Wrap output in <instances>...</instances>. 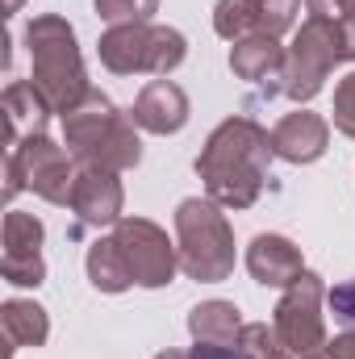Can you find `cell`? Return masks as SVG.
<instances>
[{
  "mask_svg": "<svg viewBox=\"0 0 355 359\" xmlns=\"http://www.w3.org/2000/svg\"><path fill=\"white\" fill-rule=\"evenodd\" d=\"M272 134L260 130L251 117H230L222 121L201 159H196V172L205 180L209 196L217 205H230V209H251L264 192V176H267V159H272Z\"/></svg>",
  "mask_w": 355,
  "mask_h": 359,
  "instance_id": "1",
  "label": "cell"
},
{
  "mask_svg": "<svg viewBox=\"0 0 355 359\" xmlns=\"http://www.w3.org/2000/svg\"><path fill=\"white\" fill-rule=\"evenodd\" d=\"M29 42V59H34V88L51 100L55 113H72L88 100V76H84V59L76 46V29L63 17H34L25 29Z\"/></svg>",
  "mask_w": 355,
  "mask_h": 359,
  "instance_id": "2",
  "label": "cell"
},
{
  "mask_svg": "<svg viewBox=\"0 0 355 359\" xmlns=\"http://www.w3.org/2000/svg\"><path fill=\"white\" fill-rule=\"evenodd\" d=\"M63 134L67 147L88 163V168H109V172H126L142 159V142L134 134V126L113 109L109 96L88 92V100L80 109H72L63 117Z\"/></svg>",
  "mask_w": 355,
  "mask_h": 359,
  "instance_id": "3",
  "label": "cell"
},
{
  "mask_svg": "<svg viewBox=\"0 0 355 359\" xmlns=\"http://www.w3.org/2000/svg\"><path fill=\"white\" fill-rule=\"evenodd\" d=\"M176 234H180V268L192 280L217 284L234 271V234L213 201L188 196L176 209Z\"/></svg>",
  "mask_w": 355,
  "mask_h": 359,
  "instance_id": "4",
  "label": "cell"
},
{
  "mask_svg": "<svg viewBox=\"0 0 355 359\" xmlns=\"http://www.w3.org/2000/svg\"><path fill=\"white\" fill-rule=\"evenodd\" d=\"M184 55H188L184 34L168 29V25L134 21V25H113L100 38V63L117 76H138V72L168 76L184 63Z\"/></svg>",
  "mask_w": 355,
  "mask_h": 359,
  "instance_id": "5",
  "label": "cell"
},
{
  "mask_svg": "<svg viewBox=\"0 0 355 359\" xmlns=\"http://www.w3.org/2000/svg\"><path fill=\"white\" fill-rule=\"evenodd\" d=\"M343 59H347L343 29L335 21H326V17H309L297 29L293 50L284 55V76H280L284 84H280V92L288 100H314L322 92V84H326V76L335 72V63H343Z\"/></svg>",
  "mask_w": 355,
  "mask_h": 359,
  "instance_id": "6",
  "label": "cell"
},
{
  "mask_svg": "<svg viewBox=\"0 0 355 359\" xmlns=\"http://www.w3.org/2000/svg\"><path fill=\"white\" fill-rule=\"evenodd\" d=\"M21 188H34L51 205H72L76 172L67 163V151L55 147V142H46V134L8 147V184H4V196H17Z\"/></svg>",
  "mask_w": 355,
  "mask_h": 359,
  "instance_id": "7",
  "label": "cell"
},
{
  "mask_svg": "<svg viewBox=\"0 0 355 359\" xmlns=\"http://www.w3.org/2000/svg\"><path fill=\"white\" fill-rule=\"evenodd\" d=\"M318 301H322V280L314 271H305L276 305V322L272 330L280 334V343L293 351V355H322L326 347V326H322V313H318Z\"/></svg>",
  "mask_w": 355,
  "mask_h": 359,
  "instance_id": "8",
  "label": "cell"
},
{
  "mask_svg": "<svg viewBox=\"0 0 355 359\" xmlns=\"http://www.w3.org/2000/svg\"><path fill=\"white\" fill-rule=\"evenodd\" d=\"M113 238H117V247H121V255H126V264H130L134 284H142V288H163V284H172L180 259H176V251H172V243H168V234H163L155 222L121 217L117 230H113Z\"/></svg>",
  "mask_w": 355,
  "mask_h": 359,
  "instance_id": "9",
  "label": "cell"
},
{
  "mask_svg": "<svg viewBox=\"0 0 355 359\" xmlns=\"http://www.w3.org/2000/svg\"><path fill=\"white\" fill-rule=\"evenodd\" d=\"M301 13V0H217L213 8V29L230 42H243V38H280Z\"/></svg>",
  "mask_w": 355,
  "mask_h": 359,
  "instance_id": "10",
  "label": "cell"
},
{
  "mask_svg": "<svg viewBox=\"0 0 355 359\" xmlns=\"http://www.w3.org/2000/svg\"><path fill=\"white\" fill-rule=\"evenodd\" d=\"M0 271L8 284H42L46 264H42V222L8 209L4 217V255H0Z\"/></svg>",
  "mask_w": 355,
  "mask_h": 359,
  "instance_id": "11",
  "label": "cell"
},
{
  "mask_svg": "<svg viewBox=\"0 0 355 359\" xmlns=\"http://www.w3.org/2000/svg\"><path fill=\"white\" fill-rule=\"evenodd\" d=\"M72 209L80 213L84 226H109L121 213V184L109 168H84L76 172L72 188Z\"/></svg>",
  "mask_w": 355,
  "mask_h": 359,
  "instance_id": "12",
  "label": "cell"
},
{
  "mask_svg": "<svg viewBox=\"0 0 355 359\" xmlns=\"http://www.w3.org/2000/svg\"><path fill=\"white\" fill-rule=\"evenodd\" d=\"M326 138H330L326 121L318 113H309V109H297L272 130V151L280 159H288V163H314V159H322Z\"/></svg>",
  "mask_w": 355,
  "mask_h": 359,
  "instance_id": "13",
  "label": "cell"
},
{
  "mask_svg": "<svg viewBox=\"0 0 355 359\" xmlns=\"http://www.w3.org/2000/svg\"><path fill=\"white\" fill-rule=\"evenodd\" d=\"M188 121V96L172 80H151L134 100V126L151 134H176Z\"/></svg>",
  "mask_w": 355,
  "mask_h": 359,
  "instance_id": "14",
  "label": "cell"
},
{
  "mask_svg": "<svg viewBox=\"0 0 355 359\" xmlns=\"http://www.w3.org/2000/svg\"><path fill=\"white\" fill-rule=\"evenodd\" d=\"M247 268H251V276L260 284H272V288H293L305 276L301 251L288 238H280V234H260L247 247Z\"/></svg>",
  "mask_w": 355,
  "mask_h": 359,
  "instance_id": "15",
  "label": "cell"
},
{
  "mask_svg": "<svg viewBox=\"0 0 355 359\" xmlns=\"http://www.w3.org/2000/svg\"><path fill=\"white\" fill-rule=\"evenodd\" d=\"M46 113L51 100L34 88V80H21V84H8L4 88V117H8V147L17 142H29V138H42L46 130Z\"/></svg>",
  "mask_w": 355,
  "mask_h": 359,
  "instance_id": "16",
  "label": "cell"
},
{
  "mask_svg": "<svg viewBox=\"0 0 355 359\" xmlns=\"http://www.w3.org/2000/svg\"><path fill=\"white\" fill-rule=\"evenodd\" d=\"M230 67H234V76L247 80V84L280 80V76H284V50L276 46V38L255 34V38L234 42V50H230Z\"/></svg>",
  "mask_w": 355,
  "mask_h": 359,
  "instance_id": "17",
  "label": "cell"
},
{
  "mask_svg": "<svg viewBox=\"0 0 355 359\" xmlns=\"http://www.w3.org/2000/svg\"><path fill=\"white\" fill-rule=\"evenodd\" d=\"M188 330L196 343H234L243 330V318L230 301H201L188 313Z\"/></svg>",
  "mask_w": 355,
  "mask_h": 359,
  "instance_id": "18",
  "label": "cell"
},
{
  "mask_svg": "<svg viewBox=\"0 0 355 359\" xmlns=\"http://www.w3.org/2000/svg\"><path fill=\"white\" fill-rule=\"evenodd\" d=\"M0 322H4L8 343H17V347H42V343H46V334H51L46 309H42V305H34V301H4Z\"/></svg>",
  "mask_w": 355,
  "mask_h": 359,
  "instance_id": "19",
  "label": "cell"
},
{
  "mask_svg": "<svg viewBox=\"0 0 355 359\" xmlns=\"http://www.w3.org/2000/svg\"><path fill=\"white\" fill-rule=\"evenodd\" d=\"M88 276H92V284H96L100 292H126V288L134 284L130 264H126V255H121L117 238H100V243H92Z\"/></svg>",
  "mask_w": 355,
  "mask_h": 359,
  "instance_id": "20",
  "label": "cell"
},
{
  "mask_svg": "<svg viewBox=\"0 0 355 359\" xmlns=\"http://www.w3.org/2000/svg\"><path fill=\"white\" fill-rule=\"evenodd\" d=\"M239 351H243V359H288V347L264 322H247L239 330Z\"/></svg>",
  "mask_w": 355,
  "mask_h": 359,
  "instance_id": "21",
  "label": "cell"
},
{
  "mask_svg": "<svg viewBox=\"0 0 355 359\" xmlns=\"http://www.w3.org/2000/svg\"><path fill=\"white\" fill-rule=\"evenodd\" d=\"M159 8V0H96V13L113 25H134V21H151V13Z\"/></svg>",
  "mask_w": 355,
  "mask_h": 359,
  "instance_id": "22",
  "label": "cell"
},
{
  "mask_svg": "<svg viewBox=\"0 0 355 359\" xmlns=\"http://www.w3.org/2000/svg\"><path fill=\"white\" fill-rule=\"evenodd\" d=\"M335 126H339L347 138H355V72L343 76L339 88H335Z\"/></svg>",
  "mask_w": 355,
  "mask_h": 359,
  "instance_id": "23",
  "label": "cell"
},
{
  "mask_svg": "<svg viewBox=\"0 0 355 359\" xmlns=\"http://www.w3.org/2000/svg\"><path fill=\"white\" fill-rule=\"evenodd\" d=\"M330 313H335L339 322L355 326V280L351 284H339V288L330 292Z\"/></svg>",
  "mask_w": 355,
  "mask_h": 359,
  "instance_id": "24",
  "label": "cell"
},
{
  "mask_svg": "<svg viewBox=\"0 0 355 359\" xmlns=\"http://www.w3.org/2000/svg\"><path fill=\"white\" fill-rule=\"evenodd\" d=\"M188 359H243V351H239V339L234 343H196Z\"/></svg>",
  "mask_w": 355,
  "mask_h": 359,
  "instance_id": "25",
  "label": "cell"
},
{
  "mask_svg": "<svg viewBox=\"0 0 355 359\" xmlns=\"http://www.w3.org/2000/svg\"><path fill=\"white\" fill-rule=\"evenodd\" d=\"M326 355L330 359H355V334H339L326 343Z\"/></svg>",
  "mask_w": 355,
  "mask_h": 359,
  "instance_id": "26",
  "label": "cell"
},
{
  "mask_svg": "<svg viewBox=\"0 0 355 359\" xmlns=\"http://www.w3.org/2000/svg\"><path fill=\"white\" fill-rule=\"evenodd\" d=\"M155 359H188L184 351H163V355H155Z\"/></svg>",
  "mask_w": 355,
  "mask_h": 359,
  "instance_id": "27",
  "label": "cell"
},
{
  "mask_svg": "<svg viewBox=\"0 0 355 359\" xmlns=\"http://www.w3.org/2000/svg\"><path fill=\"white\" fill-rule=\"evenodd\" d=\"M4 8H8V13H17V8H21V0H4Z\"/></svg>",
  "mask_w": 355,
  "mask_h": 359,
  "instance_id": "28",
  "label": "cell"
},
{
  "mask_svg": "<svg viewBox=\"0 0 355 359\" xmlns=\"http://www.w3.org/2000/svg\"><path fill=\"white\" fill-rule=\"evenodd\" d=\"M305 359H322V355H305Z\"/></svg>",
  "mask_w": 355,
  "mask_h": 359,
  "instance_id": "29",
  "label": "cell"
}]
</instances>
